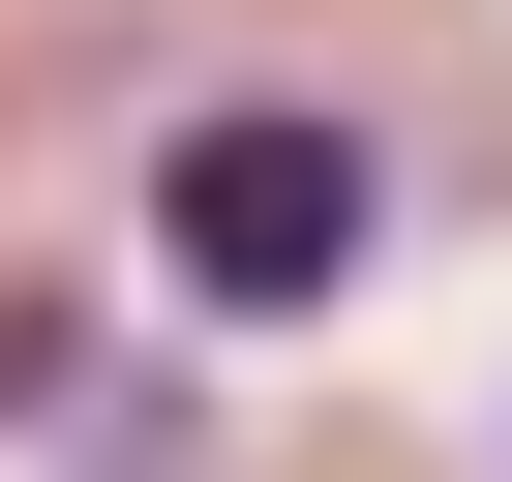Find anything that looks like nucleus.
Wrapping results in <instances>:
<instances>
[{"mask_svg":"<svg viewBox=\"0 0 512 482\" xmlns=\"http://www.w3.org/2000/svg\"><path fill=\"white\" fill-rule=\"evenodd\" d=\"M121 241H151L181 332H332V302L392 272V121H362V91H181L151 181H121Z\"/></svg>","mask_w":512,"mask_h":482,"instance_id":"nucleus-1","label":"nucleus"}]
</instances>
